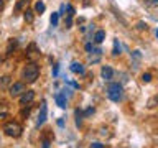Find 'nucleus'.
I'll return each mask as SVG.
<instances>
[{"label":"nucleus","mask_w":158,"mask_h":148,"mask_svg":"<svg viewBox=\"0 0 158 148\" xmlns=\"http://www.w3.org/2000/svg\"><path fill=\"white\" fill-rule=\"evenodd\" d=\"M22 76H23V81L25 82H35L38 79L40 76V66L36 63H28L27 66L23 68V72H22Z\"/></svg>","instance_id":"nucleus-1"},{"label":"nucleus","mask_w":158,"mask_h":148,"mask_svg":"<svg viewBox=\"0 0 158 148\" xmlns=\"http://www.w3.org/2000/svg\"><path fill=\"white\" fill-rule=\"evenodd\" d=\"M107 96L110 101L114 102H118V101H122V97H123V89L122 86L118 82H110L109 84V87H107Z\"/></svg>","instance_id":"nucleus-2"},{"label":"nucleus","mask_w":158,"mask_h":148,"mask_svg":"<svg viewBox=\"0 0 158 148\" xmlns=\"http://www.w3.org/2000/svg\"><path fill=\"white\" fill-rule=\"evenodd\" d=\"M3 132H5V135H8V137H13V138H18L20 135H22V132H23V128L22 125H20L18 122H8V123H5L3 125Z\"/></svg>","instance_id":"nucleus-3"},{"label":"nucleus","mask_w":158,"mask_h":148,"mask_svg":"<svg viewBox=\"0 0 158 148\" xmlns=\"http://www.w3.org/2000/svg\"><path fill=\"white\" fill-rule=\"evenodd\" d=\"M25 91H27V87H25L23 82H13L8 89V94H10V97H20Z\"/></svg>","instance_id":"nucleus-4"},{"label":"nucleus","mask_w":158,"mask_h":148,"mask_svg":"<svg viewBox=\"0 0 158 148\" xmlns=\"http://www.w3.org/2000/svg\"><path fill=\"white\" fill-rule=\"evenodd\" d=\"M101 58H102V49L101 48H96V49H91L87 54V59H89V63H92V64H96L101 61Z\"/></svg>","instance_id":"nucleus-5"},{"label":"nucleus","mask_w":158,"mask_h":148,"mask_svg":"<svg viewBox=\"0 0 158 148\" xmlns=\"http://www.w3.org/2000/svg\"><path fill=\"white\" fill-rule=\"evenodd\" d=\"M35 99V91H25L22 96H20V104L22 105H27V104H31Z\"/></svg>","instance_id":"nucleus-6"},{"label":"nucleus","mask_w":158,"mask_h":148,"mask_svg":"<svg viewBox=\"0 0 158 148\" xmlns=\"http://www.w3.org/2000/svg\"><path fill=\"white\" fill-rule=\"evenodd\" d=\"M101 76H102L104 81H110L112 76H114V69H112L110 66H102V69H101Z\"/></svg>","instance_id":"nucleus-7"},{"label":"nucleus","mask_w":158,"mask_h":148,"mask_svg":"<svg viewBox=\"0 0 158 148\" xmlns=\"http://www.w3.org/2000/svg\"><path fill=\"white\" fill-rule=\"evenodd\" d=\"M71 71L76 72V74H84V72H86V68H84L82 63L74 61V63H71Z\"/></svg>","instance_id":"nucleus-8"},{"label":"nucleus","mask_w":158,"mask_h":148,"mask_svg":"<svg viewBox=\"0 0 158 148\" xmlns=\"http://www.w3.org/2000/svg\"><path fill=\"white\" fill-rule=\"evenodd\" d=\"M44 120H46V104H41V112H40V115H38V127L40 125H43V123H44Z\"/></svg>","instance_id":"nucleus-9"},{"label":"nucleus","mask_w":158,"mask_h":148,"mask_svg":"<svg viewBox=\"0 0 158 148\" xmlns=\"http://www.w3.org/2000/svg\"><path fill=\"white\" fill-rule=\"evenodd\" d=\"M54 99H56V104H58V105L61 107V109H64V107H66V96H64L63 92H58V94H56V97H54Z\"/></svg>","instance_id":"nucleus-10"},{"label":"nucleus","mask_w":158,"mask_h":148,"mask_svg":"<svg viewBox=\"0 0 158 148\" xmlns=\"http://www.w3.org/2000/svg\"><path fill=\"white\" fill-rule=\"evenodd\" d=\"M104 39H106V31H104V30H99V31H96V35H94V41H96L97 44H101Z\"/></svg>","instance_id":"nucleus-11"},{"label":"nucleus","mask_w":158,"mask_h":148,"mask_svg":"<svg viewBox=\"0 0 158 148\" xmlns=\"http://www.w3.org/2000/svg\"><path fill=\"white\" fill-rule=\"evenodd\" d=\"M44 10H46V5H44L41 0H38L36 3H35V13H38V15H41Z\"/></svg>","instance_id":"nucleus-12"},{"label":"nucleus","mask_w":158,"mask_h":148,"mask_svg":"<svg viewBox=\"0 0 158 148\" xmlns=\"http://www.w3.org/2000/svg\"><path fill=\"white\" fill-rule=\"evenodd\" d=\"M33 10H30V8H27V10H25V12H23V17H25V20H27V22L28 23H31L33 22Z\"/></svg>","instance_id":"nucleus-13"},{"label":"nucleus","mask_w":158,"mask_h":148,"mask_svg":"<svg viewBox=\"0 0 158 148\" xmlns=\"http://www.w3.org/2000/svg\"><path fill=\"white\" fill-rule=\"evenodd\" d=\"M10 84V76H2L0 77V89H5Z\"/></svg>","instance_id":"nucleus-14"},{"label":"nucleus","mask_w":158,"mask_h":148,"mask_svg":"<svg viewBox=\"0 0 158 148\" xmlns=\"http://www.w3.org/2000/svg\"><path fill=\"white\" fill-rule=\"evenodd\" d=\"M27 5H28V0H20V2L17 3V7H15V10H17V12H20V10L25 8Z\"/></svg>","instance_id":"nucleus-15"},{"label":"nucleus","mask_w":158,"mask_h":148,"mask_svg":"<svg viewBox=\"0 0 158 148\" xmlns=\"http://www.w3.org/2000/svg\"><path fill=\"white\" fill-rule=\"evenodd\" d=\"M58 20H59V13H53L51 18H49V22H51L53 27H56V25H58Z\"/></svg>","instance_id":"nucleus-16"},{"label":"nucleus","mask_w":158,"mask_h":148,"mask_svg":"<svg viewBox=\"0 0 158 148\" xmlns=\"http://www.w3.org/2000/svg\"><path fill=\"white\" fill-rule=\"evenodd\" d=\"M114 56H117V54H120V46H118V43L115 41V43H114Z\"/></svg>","instance_id":"nucleus-17"},{"label":"nucleus","mask_w":158,"mask_h":148,"mask_svg":"<svg viewBox=\"0 0 158 148\" xmlns=\"http://www.w3.org/2000/svg\"><path fill=\"white\" fill-rule=\"evenodd\" d=\"M142 81H143V82H150V81H152V74H150V72H145V74L142 76Z\"/></svg>","instance_id":"nucleus-18"},{"label":"nucleus","mask_w":158,"mask_h":148,"mask_svg":"<svg viewBox=\"0 0 158 148\" xmlns=\"http://www.w3.org/2000/svg\"><path fill=\"white\" fill-rule=\"evenodd\" d=\"M7 113H8L7 107H5V105H2V109H0V118H5V117H7Z\"/></svg>","instance_id":"nucleus-19"},{"label":"nucleus","mask_w":158,"mask_h":148,"mask_svg":"<svg viewBox=\"0 0 158 148\" xmlns=\"http://www.w3.org/2000/svg\"><path fill=\"white\" fill-rule=\"evenodd\" d=\"M91 148H106V145H102V143L96 142V143H92V145H91Z\"/></svg>","instance_id":"nucleus-20"},{"label":"nucleus","mask_w":158,"mask_h":148,"mask_svg":"<svg viewBox=\"0 0 158 148\" xmlns=\"http://www.w3.org/2000/svg\"><path fill=\"white\" fill-rule=\"evenodd\" d=\"M91 49H92V43H86V51L89 53Z\"/></svg>","instance_id":"nucleus-21"},{"label":"nucleus","mask_w":158,"mask_h":148,"mask_svg":"<svg viewBox=\"0 0 158 148\" xmlns=\"http://www.w3.org/2000/svg\"><path fill=\"white\" fill-rule=\"evenodd\" d=\"M91 113H94V109H87V110L84 112V115H91Z\"/></svg>","instance_id":"nucleus-22"},{"label":"nucleus","mask_w":158,"mask_h":148,"mask_svg":"<svg viewBox=\"0 0 158 148\" xmlns=\"http://www.w3.org/2000/svg\"><path fill=\"white\" fill-rule=\"evenodd\" d=\"M138 28H140V30H143V28H145V30H147L148 27H147V23H138Z\"/></svg>","instance_id":"nucleus-23"},{"label":"nucleus","mask_w":158,"mask_h":148,"mask_svg":"<svg viewBox=\"0 0 158 148\" xmlns=\"http://www.w3.org/2000/svg\"><path fill=\"white\" fill-rule=\"evenodd\" d=\"M43 148H49V143H48L46 140H44V142H43Z\"/></svg>","instance_id":"nucleus-24"},{"label":"nucleus","mask_w":158,"mask_h":148,"mask_svg":"<svg viewBox=\"0 0 158 148\" xmlns=\"http://www.w3.org/2000/svg\"><path fill=\"white\" fill-rule=\"evenodd\" d=\"M3 5H5V2H3V0H0V10L3 8Z\"/></svg>","instance_id":"nucleus-25"},{"label":"nucleus","mask_w":158,"mask_h":148,"mask_svg":"<svg viewBox=\"0 0 158 148\" xmlns=\"http://www.w3.org/2000/svg\"><path fill=\"white\" fill-rule=\"evenodd\" d=\"M156 38H158V30H156Z\"/></svg>","instance_id":"nucleus-26"}]
</instances>
